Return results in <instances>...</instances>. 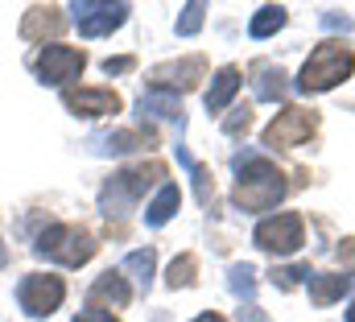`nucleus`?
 I'll return each mask as SVG.
<instances>
[{
    "instance_id": "obj_1",
    "label": "nucleus",
    "mask_w": 355,
    "mask_h": 322,
    "mask_svg": "<svg viewBox=\"0 0 355 322\" xmlns=\"http://www.w3.org/2000/svg\"><path fill=\"white\" fill-rule=\"evenodd\" d=\"M166 165L162 161H141V165H128V169H120V173H112L107 178V186H103V194H99V203H103V215L112 219V215H128L153 186L162 190L166 186Z\"/></svg>"
},
{
    "instance_id": "obj_2",
    "label": "nucleus",
    "mask_w": 355,
    "mask_h": 322,
    "mask_svg": "<svg viewBox=\"0 0 355 322\" xmlns=\"http://www.w3.org/2000/svg\"><path fill=\"white\" fill-rule=\"evenodd\" d=\"M285 173L268 158H244L240 161V182H236V207L244 211H268L285 198Z\"/></svg>"
},
{
    "instance_id": "obj_3",
    "label": "nucleus",
    "mask_w": 355,
    "mask_h": 322,
    "mask_svg": "<svg viewBox=\"0 0 355 322\" xmlns=\"http://www.w3.org/2000/svg\"><path fill=\"white\" fill-rule=\"evenodd\" d=\"M352 71H355V50L352 46H347V42H322V46L306 58L297 87H302V91H331V87H339V83L347 79Z\"/></svg>"
},
{
    "instance_id": "obj_4",
    "label": "nucleus",
    "mask_w": 355,
    "mask_h": 322,
    "mask_svg": "<svg viewBox=\"0 0 355 322\" xmlns=\"http://www.w3.org/2000/svg\"><path fill=\"white\" fill-rule=\"evenodd\" d=\"M37 252L58 260V264H67V269H79V264H87L95 256V240H91V232L75 228V223H50L37 236Z\"/></svg>"
},
{
    "instance_id": "obj_5",
    "label": "nucleus",
    "mask_w": 355,
    "mask_h": 322,
    "mask_svg": "<svg viewBox=\"0 0 355 322\" xmlns=\"http://www.w3.org/2000/svg\"><path fill=\"white\" fill-rule=\"evenodd\" d=\"M62 298H67V281L54 277V273H29V277L21 281V289H17L21 310L33 314V319H50V314L62 306Z\"/></svg>"
},
{
    "instance_id": "obj_6",
    "label": "nucleus",
    "mask_w": 355,
    "mask_h": 322,
    "mask_svg": "<svg viewBox=\"0 0 355 322\" xmlns=\"http://www.w3.org/2000/svg\"><path fill=\"white\" fill-rule=\"evenodd\" d=\"M252 240H257V248H265L272 256H293L306 244V219L297 211H281V215H272L257 228Z\"/></svg>"
},
{
    "instance_id": "obj_7",
    "label": "nucleus",
    "mask_w": 355,
    "mask_h": 322,
    "mask_svg": "<svg viewBox=\"0 0 355 322\" xmlns=\"http://www.w3.org/2000/svg\"><path fill=\"white\" fill-rule=\"evenodd\" d=\"M318 133V112L310 108H285L277 112V120L265 128V149H293L302 141H310Z\"/></svg>"
},
{
    "instance_id": "obj_8",
    "label": "nucleus",
    "mask_w": 355,
    "mask_h": 322,
    "mask_svg": "<svg viewBox=\"0 0 355 322\" xmlns=\"http://www.w3.org/2000/svg\"><path fill=\"white\" fill-rule=\"evenodd\" d=\"M37 79L50 83V87H62V83L79 79L83 75V67H87V54L83 50H75V46H46L42 54H37Z\"/></svg>"
},
{
    "instance_id": "obj_9",
    "label": "nucleus",
    "mask_w": 355,
    "mask_h": 322,
    "mask_svg": "<svg viewBox=\"0 0 355 322\" xmlns=\"http://www.w3.org/2000/svg\"><path fill=\"white\" fill-rule=\"evenodd\" d=\"M207 75V58H182V62H162V67H153L149 71V91H190V87H198V79Z\"/></svg>"
},
{
    "instance_id": "obj_10",
    "label": "nucleus",
    "mask_w": 355,
    "mask_h": 322,
    "mask_svg": "<svg viewBox=\"0 0 355 322\" xmlns=\"http://www.w3.org/2000/svg\"><path fill=\"white\" fill-rule=\"evenodd\" d=\"M124 17H128V4H95V0L75 4V25L83 37H103V33L120 29Z\"/></svg>"
},
{
    "instance_id": "obj_11",
    "label": "nucleus",
    "mask_w": 355,
    "mask_h": 322,
    "mask_svg": "<svg viewBox=\"0 0 355 322\" xmlns=\"http://www.w3.org/2000/svg\"><path fill=\"white\" fill-rule=\"evenodd\" d=\"M62 103L75 112V116H116L124 103L116 91L107 87H67L62 91Z\"/></svg>"
},
{
    "instance_id": "obj_12",
    "label": "nucleus",
    "mask_w": 355,
    "mask_h": 322,
    "mask_svg": "<svg viewBox=\"0 0 355 322\" xmlns=\"http://www.w3.org/2000/svg\"><path fill=\"white\" fill-rule=\"evenodd\" d=\"M62 29H67V17L54 4H33L25 12V21H21V37L25 42H46V37H58Z\"/></svg>"
},
{
    "instance_id": "obj_13",
    "label": "nucleus",
    "mask_w": 355,
    "mask_h": 322,
    "mask_svg": "<svg viewBox=\"0 0 355 322\" xmlns=\"http://www.w3.org/2000/svg\"><path fill=\"white\" fill-rule=\"evenodd\" d=\"M128 302H132V285H128L124 273H103V277L91 285V306H95V310H103V306L120 310V306H128Z\"/></svg>"
},
{
    "instance_id": "obj_14",
    "label": "nucleus",
    "mask_w": 355,
    "mask_h": 322,
    "mask_svg": "<svg viewBox=\"0 0 355 322\" xmlns=\"http://www.w3.org/2000/svg\"><path fill=\"white\" fill-rule=\"evenodd\" d=\"M248 75H252V91H257V99H281L285 95V71L281 67H272L268 58H261V62H252L248 67Z\"/></svg>"
},
{
    "instance_id": "obj_15",
    "label": "nucleus",
    "mask_w": 355,
    "mask_h": 322,
    "mask_svg": "<svg viewBox=\"0 0 355 322\" xmlns=\"http://www.w3.org/2000/svg\"><path fill=\"white\" fill-rule=\"evenodd\" d=\"M347 289H352V277L347 273H310V302L314 306H331Z\"/></svg>"
},
{
    "instance_id": "obj_16",
    "label": "nucleus",
    "mask_w": 355,
    "mask_h": 322,
    "mask_svg": "<svg viewBox=\"0 0 355 322\" xmlns=\"http://www.w3.org/2000/svg\"><path fill=\"white\" fill-rule=\"evenodd\" d=\"M178 203H182V190H178L174 182H166V186L157 190V198L145 207V223H149V228L170 223V219H174V211H178Z\"/></svg>"
},
{
    "instance_id": "obj_17",
    "label": "nucleus",
    "mask_w": 355,
    "mask_h": 322,
    "mask_svg": "<svg viewBox=\"0 0 355 322\" xmlns=\"http://www.w3.org/2000/svg\"><path fill=\"white\" fill-rule=\"evenodd\" d=\"M240 71L236 67H223L219 75H215V83H211V91H207V112H223L227 103H232V95L240 91Z\"/></svg>"
},
{
    "instance_id": "obj_18",
    "label": "nucleus",
    "mask_w": 355,
    "mask_h": 322,
    "mask_svg": "<svg viewBox=\"0 0 355 322\" xmlns=\"http://www.w3.org/2000/svg\"><path fill=\"white\" fill-rule=\"evenodd\" d=\"M157 137L149 133V128H137V133H112V137H99V145L107 149V153H128V149H137V145H153Z\"/></svg>"
},
{
    "instance_id": "obj_19",
    "label": "nucleus",
    "mask_w": 355,
    "mask_h": 322,
    "mask_svg": "<svg viewBox=\"0 0 355 322\" xmlns=\"http://www.w3.org/2000/svg\"><path fill=\"white\" fill-rule=\"evenodd\" d=\"M141 112H149V116H166V120H178V116H182V99L170 95V91H149V95H141Z\"/></svg>"
},
{
    "instance_id": "obj_20",
    "label": "nucleus",
    "mask_w": 355,
    "mask_h": 322,
    "mask_svg": "<svg viewBox=\"0 0 355 322\" xmlns=\"http://www.w3.org/2000/svg\"><path fill=\"white\" fill-rule=\"evenodd\" d=\"M194 277H198V256L194 252H182L174 264H170V273H166V285L170 289H186V285H194Z\"/></svg>"
},
{
    "instance_id": "obj_21",
    "label": "nucleus",
    "mask_w": 355,
    "mask_h": 322,
    "mask_svg": "<svg viewBox=\"0 0 355 322\" xmlns=\"http://www.w3.org/2000/svg\"><path fill=\"white\" fill-rule=\"evenodd\" d=\"M281 25H285V8H281V4H265V8L252 17L248 33H252V37H268V33H277Z\"/></svg>"
},
{
    "instance_id": "obj_22",
    "label": "nucleus",
    "mask_w": 355,
    "mask_h": 322,
    "mask_svg": "<svg viewBox=\"0 0 355 322\" xmlns=\"http://www.w3.org/2000/svg\"><path fill=\"white\" fill-rule=\"evenodd\" d=\"M153 260H157V252H153V248H137V252H128L124 269H128V273H137V281H145V285H149V277H153Z\"/></svg>"
},
{
    "instance_id": "obj_23",
    "label": "nucleus",
    "mask_w": 355,
    "mask_h": 322,
    "mask_svg": "<svg viewBox=\"0 0 355 322\" xmlns=\"http://www.w3.org/2000/svg\"><path fill=\"white\" fill-rule=\"evenodd\" d=\"M202 12H207L202 4H186V12H182V21H178V33H182V37H194V33L202 29Z\"/></svg>"
},
{
    "instance_id": "obj_24",
    "label": "nucleus",
    "mask_w": 355,
    "mask_h": 322,
    "mask_svg": "<svg viewBox=\"0 0 355 322\" xmlns=\"http://www.w3.org/2000/svg\"><path fill=\"white\" fill-rule=\"evenodd\" d=\"M248 128H252V108H248V103L236 108V112L223 120V133H227V137H240V133H248Z\"/></svg>"
},
{
    "instance_id": "obj_25",
    "label": "nucleus",
    "mask_w": 355,
    "mask_h": 322,
    "mask_svg": "<svg viewBox=\"0 0 355 322\" xmlns=\"http://www.w3.org/2000/svg\"><path fill=\"white\" fill-rule=\"evenodd\" d=\"M257 273H252V264H236L232 269V289L240 294V298H252V289H257V281H252Z\"/></svg>"
},
{
    "instance_id": "obj_26",
    "label": "nucleus",
    "mask_w": 355,
    "mask_h": 322,
    "mask_svg": "<svg viewBox=\"0 0 355 322\" xmlns=\"http://www.w3.org/2000/svg\"><path fill=\"white\" fill-rule=\"evenodd\" d=\"M302 277H310V269H306V264H293V269H272V285H281V289H293Z\"/></svg>"
},
{
    "instance_id": "obj_27",
    "label": "nucleus",
    "mask_w": 355,
    "mask_h": 322,
    "mask_svg": "<svg viewBox=\"0 0 355 322\" xmlns=\"http://www.w3.org/2000/svg\"><path fill=\"white\" fill-rule=\"evenodd\" d=\"M190 173H194V190H198V203H211V194H215V182H211V169H207V165H194Z\"/></svg>"
},
{
    "instance_id": "obj_28",
    "label": "nucleus",
    "mask_w": 355,
    "mask_h": 322,
    "mask_svg": "<svg viewBox=\"0 0 355 322\" xmlns=\"http://www.w3.org/2000/svg\"><path fill=\"white\" fill-rule=\"evenodd\" d=\"M132 67H137V58H132V54H124V58H107V62H103V71H107V75H124V71H132Z\"/></svg>"
},
{
    "instance_id": "obj_29",
    "label": "nucleus",
    "mask_w": 355,
    "mask_h": 322,
    "mask_svg": "<svg viewBox=\"0 0 355 322\" xmlns=\"http://www.w3.org/2000/svg\"><path fill=\"white\" fill-rule=\"evenodd\" d=\"M339 264H343V273H347V269L355 273V240H343V244H339Z\"/></svg>"
},
{
    "instance_id": "obj_30",
    "label": "nucleus",
    "mask_w": 355,
    "mask_h": 322,
    "mask_svg": "<svg viewBox=\"0 0 355 322\" xmlns=\"http://www.w3.org/2000/svg\"><path fill=\"white\" fill-rule=\"evenodd\" d=\"M75 322H120V319H116L112 310H95V306H91V310H83Z\"/></svg>"
},
{
    "instance_id": "obj_31",
    "label": "nucleus",
    "mask_w": 355,
    "mask_h": 322,
    "mask_svg": "<svg viewBox=\"0 0 355 322\" xmlns=\"http://www.w3.org/2000/svg\"><path fill=\"white\" fill-rule=\"evenodd\" d=\"M322 25H327V29H347V17H335V12H331Z\"/></svg>"
},
{
    "instance_id": "obj_32",
    "label": "nucleus",
    "mask_w": 355,
    "mask_h": 322,
    "mask_svg": "<svg viewBox=\"0 0 355 322\" xmlns=\"http://www.w3.org/2000/svg\"><path fill=\"white\" fill-rule=\"evenodd\" d=\"M194 322H223V319H219V314H198Z\"/></svg>"
},
{
    "instance_id": "obj_33",
    "label": "nucleus",
    "mask_w": 355,
    "mask_h": 322,
    "mask_svg": "<svg viewBox=\"0 0 355 322\" xmlns=\"http://www.w3.org/2000/svg\"><path fill=\"white\" fill-rule=\"evenodd\" d=\"M347 322H355V302H352V306H347Z\"/></svg>"
}]
</instances>
